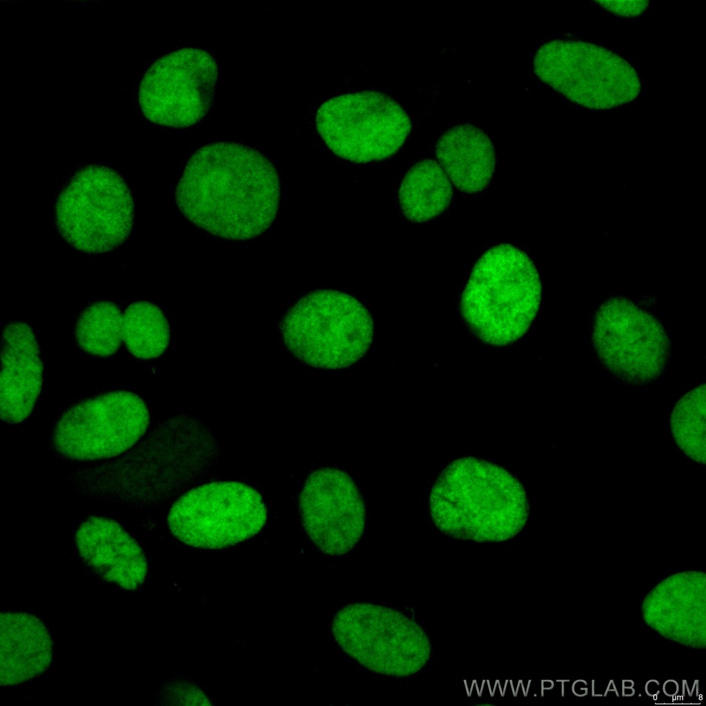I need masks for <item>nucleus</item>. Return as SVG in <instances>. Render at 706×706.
Masks as SVG:
<instances>
[{
  "instance_id": "1",
  "label": "nucleus",
  "mask_w": 706,
  "mask_h": 706,
  "mask_svg": "<svg viewBox=\"0 0 706 706\" xmlns=\"http://www.w3.org/2000/svg\"><path fill=\"white\" fill-rule=\"evenodd\" d=\"M175 196L182 214L199 228L224 239L246 240L272 223L280 184L265 155L242 144L219 142L190 158Z\"/></svg>"
},
{
  "instance_id": "2",
  "label": "nucleus",
  "mask_w": 706,
  "mask_h": 706,
  "mask_svg": "<svg viewBox=\"0 0 706 706\" xmlns=\"http://www.w3.org/2000/svg\"><path fill=\"white\" fill-rule=\"evenodd\" d=\"M214 442L195 420L167 421L125 456L77 472V490L90 496L135 505L163 499L212 459Z\"/></svg>"
},
{
  "instance_id": "3",
  "label": "nucleus",
  "mask_w": 706,
  "mask_h": 706,
  "mask_svg": "<svg viewBox=\"0 0 706 706\" xmlns=\"http://www.w3.org/2000/svg\"><path fill=\"white\" fill-rule=\"evenodd\" d=\"M430 509L434 523L446 535L497 542L523 529L529 505L523 485L506 470L465 457L454 461L438 475Z\"/></svg>"
},
{
  "instance_id": "4",
  "label": "nucleus",
  "mask_w": 706,
  "mask_h": 706,
  "mask_svg": "<svg viewBox=\"0 0 706 706\" xmlns=\"http://www.w3.org/2000/svg\"><path fill=\"white\" fill-rule=\"evenodd\" d=\"M541 285L523 251L501 244L476 263L461 299L462 314L485 343L503 346L527 331L538 309Z\"/></svg>"
},
{
  "instance_id": "5",
  "label": "nucleus",
  "mask_w": 706,
  "mask_h": 706,
  "mask_svg": "<svg viewBox=\"0 0 706 706\" xmlns=\"http://www.w3.org/2000/svg\"><path fill=\"white\" fill-rule=\"evenodd\" d=\"M281 332L289 350L303 363L340 369L355 363L368 350L373 323L355 298L321 290L303 297L289 311Z\"/></svg>"
},
{
  "instance_id": "6",
  "label": "nucleus",
  "mask_w": 706,
  "mask_h": 706,
  "mask_svg": "<svg viewBox=\"0 0 706 706\" xmlns=\"http://www.w3.org/2000/svg\"><path fill=\"white\" fill-rule=\"evenodd\" d=\"M134 203L127 185L114 170L88 165L63 190L56 206L63 239L86 253H102L121 245L133 225Z\"/></svg>"
},
{
  "instance_id": "7",
  "label": "nucleus",
  "mask_w": 706,
  "mask_h": 706,
  "mask_svg": "<svg viewBox=\"0 0 706 706\" xmlns=\"http://www.w3.org/2000/svg\"><path fill=\"white\" fill-rule=\"evenodd\" d=\"M536 74L574 103L608 110L635 99L641 91L635 70L615 53L591 43L556 40L534 60Z\"/></svg>"
},
{
  "instance_id": "8",
  "label": "nucleus",
  "mask_w": 706,
  "mask_h": 706,
  "mask_svg": "<svg viewBox=\"0 0 706 706\" xmlns=\"http://www.w3.org/2000/svg\"><path fill=\"white\" fill-rule=\"evenodd\" d=\"M316 123L335 154L360 163L391 157L411 130L410 119L400 105L374 91L328 99L318 109Z\"/></svg>"
},
{
  "instance_id": "9",
  "label": "nucleus",
  "mask_w": 706,
  "mask_h": 706,
  "mask_svg": "<svg viewBox=\"0 0 706 706\" xmlns=\"http://www.w3.org/2000/svg\"><path fill=\"white\" fill-rule=\"evenodd\" d=\"M267 510L261 494L239 482H214L192 489L172 506V534L199 548L218 549L252 538L264 526Z\"/></svg>"
},
{
  "instance_id": "10",
  "label": "nucleus",
  "mask_w": 706,
  "mask_h": 706,
  "mask_svg": "<svg viewBox=\"0 0 706 706\" xmlns=\"http://www.w3.org/2000/svg\"><path fill=\"white\" fill-rule=\"evenodd\" d=\"M332 632L343 651L377 673L405 676L425 663L429 645L421 629L398 611L355 603L334 616Z\"/></svg>"
},
{
  "instance_id": "11",
  "label": "nucleus",
  "mask_w": 706,
  "mask_h": 706,
  "mask_svg": "<svg viewBox=\"0 0 706 706\" xmlns=\"http://www.w3.org/2000/svg\"><path fill=\"white\" fill-rule=\"evenodd\" d=\"M143 399L127 391L109 392L83 401L65 412L53 431L63 456L90 461L121 455L143 436L149 425Z\"/></svg>"
},
{
  "instance_id": "12",
  "label": "nucleus",
  "mask_w": 706,
  "mask_h": 706,
  "mask_svg": "<svg viewBox=\"0 0 706 706\" xmlns=\"http://www.w3.org/2000/svg\"><path fill=\"white\" fill-rule=\"evenodd\" d=\"M592 338L605 367L621 380L643 385L663 372L669 341L660 323L632 301L612 297L594 316Z\"/></svg>"
},
{
  "instance_id": "13",
  "label": "nucleus",
  "mask_w": 706,
  "mask_h": 706,
  "mask_svg": "<svg viewBox=\"0 0 706 706\" xmlns=\"http://www.w3.org/2000/svg\"><path fill=\"white\" fill-rule=\"evenodd\" d=\"M217 65L205 50L187 48L168 54L148 70L139 101L148 119L174 128L199 122L211 106Z\"/></svg>"
},
{
  "instance_id": "14",
  "label": "nucleus",
  "mask_w": 706,
  "mask_h": 706,
  "mask_svg": "<svg viewBox=\"0 0 706 706\" xmlns=\"http://www.w3.org/2000/svg\"><path fill=\"white\" fill-rule=\"evenodd\" d=\"M300 512L312 541L323 552L350 551L364 530L365 507L352 478L335 468H322L307 478L300 495Z\"/></svg>"
},
{
  "instance_id": "15",
  "label": "nucleus",
  "mask_w": 706,
  "mask_h": 706,
  "mask_svg": "<svg viewBox=\"0 0 706 706\" xmlns=\"http://www.w3.org/2000/svg\"><path fill=\"white\" fill-rule=\"evenodd\" d=\"M39 347L30 327L8 324L1 339V418L14 424L32 412L43 381Z\"/></svg>"
},
{
  "instance_id": "16",
  "label": "nucleus",
  "mask_w": 706,
  "mask_h": 706,
  "mask_svg": "<svg viewBox=\"0 0 706 706\" xmlns=\"http://www.w3.org/2000/svg\"><path fill=\"white\" fill-rule=\"evenodd\" d=\"M74 538L81 558L104 579L130 590L143 583L148 569L145 554L113 520L91 516L79 525Z\"/></svg>"
},
{
  "instance_id": "17",
  "label": "nucleus",
  "mask_w": 706,
  "mask_h": 706,
  "mask_svg": "<svg viewBox=\"0 0 706 706\" xmlns=\"http://www.w3.org/2000/svg\"><path fill=\"white\" fill-rule=\"evenodd\" d=\"M52 643L36 616L1 614V685H15L44 672L50 664Z\"/></svg>"
},
{
  "instance_id": "18",
  "label": "nucleus",
  "mask_w": 706,
  "mask_h": 706,
  "mask_svg": "<svg viewBox=\"0 0 706 706\" xmlns=\"http://www.w3.org/2000/svg\"><path fill=\"white\" fill-rule=\"evenodd\" d=\"M436 156L447 177L465 192L483 190L494 171L495 153L490 139L471 125H457L443 134Z\"/></svg>"
},
{
  "instance_id": "19",
  "label": "nucleus",
  "mask_w": 706,
  "mask_h": 706,
  "mask_svg": "<svg viewBox=\"0 0 706 706\" xmlns=\"http://www.w3.org/2000/svg\"><path fill=\"white\" fill-rule=\"evenodd\" d=\"M449 179L435 161L425 159L405 174L399 191V201L405 216L414 223L427 221L443 212L452 197Z\"/></svg>"
},
{
  "instance_id": "20",
  "label": "nucleus",
  "mask_w": 706,
  "mask_h": 706,
  "mask_svg": "<svg viewBox=\"0 0 706 706\" xmlns=\"http://www.w3.org/2000/svg\"><path fill=\"white\" fill-rule=\"evenodd\" d=\"M123 340L135 356L144 359L157 357L168 345L169 323L162 311L153 303H134L123 314Z\"/></svg>"
},
{
  "instance_id": "21",
  "label": "nucleus",
  "mask_w": 706,
  "mask_h": 706,
  "mask_svg": "<svg viewBox=\"0 0 706 706\" xmlns=\"http://www.w3.org/2000/svg\"><path fill=\"white\" fill-rule=\"evenodd\" d=\"M123 316L112 302H96L80 314L75 327L79 345L86 352L100 356L114 354L123 340Z\"/></svg>"
},
{
  "instance_id": "22",
  "label": "nucleus",
  "mask_w": 706,
  "mask_h": 706,
  "mask_svg": "<svg viewBox=\"0 0 706 706\" xmlns=\"http://www.w3.org/2000/svg\"><path fill=\"white\" fill-rule=\"evenodd\" d=\"M674 440L691 459L705 464V385L687 393L675 405L670 418Z\"/></svg>"
},
{
  "instance_id": "23",
  "label": "nucleus",
  "mask_w": 706,
  "mask_h": 706,
  "mask_svg": "<svg viewBox=\"0 0 706 706\" xmlns=\"http://www.w3.org/2000/svg\"><path fill=\"white\" fill-rule=\"evenodd\" d=\"M606 10L621 16L641 14L647 8L649 2L645 1H596Z\"/></svg>"
},
{
  "instance_id": "24",
  "label": "nucleus",
  "mask_w": 706,
  "mask_h": 706,
  "mask_svg": "<svg viewBox=\"0 0 706 706\" xmlns=\"http://www.w3.org/2000/svg\"><path fill=\"white\" fill-rule=\"evenodd\" d=\"M572 689L574 695L583 696L588 693L589 686L586 681L583 680H576L573 683Z\"/></svg>"
},
{
  "instance_id": "25",
  "label": "nucleus",
  "mask_w": 706,
  "mask_h": 706,
  "mask_svg": "<svg viewBox=\"0 0 706 706\" xmlns=\"http://www.w3.org/2000/svg\"><path fill=\"white\" fill-rule=\"evenodd\" d=\"M609 682L603 683V682L596 681V680H593L592 681V687H591V689H592L591 692H592V695L593 696H603V695H605V693H606V691H607V686H608Z\"/></svg>"
},
{
  "instance_id": "26",
  "label": "nucleus",
  "mask_w": 706,
  "mask_h": 706,
  "mask_svg": "<svg viewBox=\"0 0 706 706\" xmlns=\"http://www.w3.org/2000/svg\"><path fill=\"white\" fill-rule=\"evenodd\" d=\"M645 692L651 696H654L660 690L663 689V684H660L656 680H650L645 684Z\"/></svg>"
},
{
  "instance_id": "27",
  "label": "nucleus",
  "mask_w": 706,
  "mask_h": 706,
  "mask_svg": "<svg viewBox=\"0 0 706 706\" xmlns=\"http://www.w3.org/2000/svg\"><path fill=\"white\" fill-rule=\"evenodd\" d=\"M654 700L656 701V704L660 705H670L673 704V697L667 695L663 689L659 691L656 696H653Z\"/></svg>"
},
{
  "instance_id": "28",
  "label": "nucleus",
  "mask_w": 706,
  "mask_h": 706,
  "mask_svg": "<svg viewBox=\"0 0 706 706\" xmlns=\"http://www.w3.org/2000/svg\"><path fill=\"white\" fill-rule=\"evenodd\" d=\"M634 683L632 680H624L622 682V694L625 696H630L634 694Z\"/></svg>"
}]
</instances>
